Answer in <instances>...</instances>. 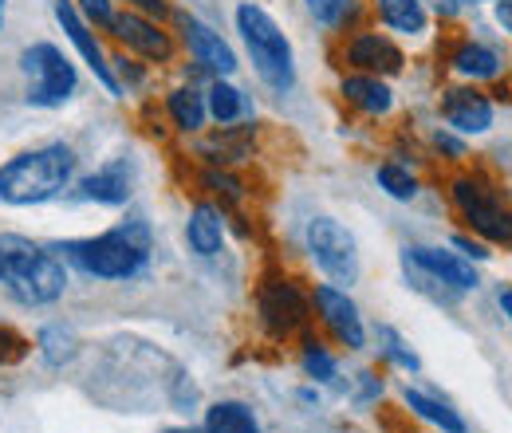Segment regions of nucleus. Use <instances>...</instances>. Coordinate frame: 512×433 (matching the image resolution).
Here are the masks:
<instances>
[{
	"mask_svg": "<svg viewBox=\"0 0 512 433\" xmlns=\"http://www.w3.org/2000/svg\"><path fill=\"white\" fill-rule=\"evenodd\" d=\"M453 67L461 75H469V79H493L501 71V56L493 48H485V44H465V48H457Z\"/></svg>",
	"mask_w": 512,
	"mask_h": 433,
	"instance_id": "obj_21",
	"label": "nucleus"
},
{
	"mask_svg": "<svg viewBox=\"0 0 512 433\" xmlns=\"http://www.w3.org/2000/svg\"><path fill=\"white\" fill-rule=\"evenodd\" d=\"M304 4H308V12H312L320 24H327V28H335V24L347 16V8H351L347 0H304Z\"/></svg>",
	"mask_w": 512,
	"mask_h": 433,
	"instance_id": "obj_28",
	"label": "nucleus"
},
{
	"mask_svg": "<svg viewBox=\"0 0 512 433\" xmlns=\"http://www.w3.org/2000/svg\"><path fill=\"white\" fill-rule=\"evenodd\" d=\"M453 248H461V252L473 256V260H489V248L477 245V241H469V237H453Z\"/></svg>",
	"mask_w": 512,
	"mask_h": 433,
	"instance_id": "obj_31",
	"label": "nucleus"
},
{
	"mask_svg": "<svg viewBox=\"0 0 512 433\" xmlns=\"http://www.w3.org/2000/svg\"><path fill=\"white\" fill-rule=\"evenodd\" d=\"M442 115H446V123L453 126V130H461V134H485V130L493 126V103H489L481 91L457 87V91L446 95Z\"/></svg>",
	"mask_w": 512,
	"mask_h": 433,
	"instance_id": "obj_14",
	"label": "nucleus"
},
{
	"mask_svg": "<svg viewBox=\"0 0 512 433\" xmlns=\"http://www.w3.org/2000/svg\"><path fill=\"white\" fill-rule=\"evenodd\" d=\"M79 197H83V201H99V205H123L130 197L127 166L115 162V166H107V170L83 178V182H79Z\"/></svg>",
	"mask_w": 512,
	"mask_h": 433,
	"instance_id": "obj_15",
	"label": "nucleus"
},
{
	"mask_svg": "<svg viewBox=\"0 0 512 433\" xmlns=\"http://www.w3.org/2000/svg\"><path fill=\"white\" fill-rule=\"evenodd\" d=\"M316 308H320L323 323H327L351 351H363V347H367L363 319H359V308L347 300V292H339V288H316Z\"/></svg>",
	"mask_w": 512,
	"mask_h": 433,
	"instance_id": "obj_11",
	"label": "nucleus"
},
{
	"mask_svg": "<svg viewBox=\"0 0 512 433\" xmlns=\"http://www.w3.org/2000/svg\"><path fill=\"white\" fill-rule=\"evenodd\" d=\"M0 288L24 308H44L64 296L67 268L60 256L32 245L28 237L0 233Z\"/></svg>",
	"mask_w": 512,
	"mask_h": 433,
	"instance_id": "obj_1",
	"label": "nucleus"
},
{
	"mask_svg": "<svg viewBox=\"0 0 512 433\" xmlns=\"http://www.w3.org/2000/svg\"><path fill=\"white\" fill-rule=\"evenodd\" d=\"M406 264H414V268H422L426 276H434L438 284H446L449 292H473L481 280H477V272H473V264H465L461 256H453V252H442V248H426V245H414L406 248V256H402Z\"/></svg>",
	"mask_w": 512,
	"mask_h": 433,
	"instance_id": "obj_9",
	"label": "nucleus"
},
{
	"mask_svg": "<svg viewBox=\"0 0 512 433\" xmlns=\"http://www.w3.org/2000/svg\"><path fill=\"white\" fill-rule=\"evenodd\" d=\"M166 433H205V430H166Z\"/></svg>",
	"mask_w": 512,
	"mask_h": 433,
	"instance_id": "obj_37",
	"label": "nucleus"
},
{
	"mask_svg": "<svg viewBox=\"0 0 512 433\" xmlns=\"http://www.w3.org/2000/svg\"><path fill=\"white\" fill-rule=\"evenodd\" d=\"M249 138H253V130H237V134H217V138H205L201 142V154L209 158V162H241L245 154H249Z\"/></svg>",
	"mask_w": 512,
	"mask_h": 433,
	"instance_id": "obj_22",
	"label": "nucleus"
},
{
	"mask_svg": "<svg viewBox=\"0 0 512 433\" xmlns=\"http://www.w3.org/2000/svg\"><path fill=\"white\" fill-rule=\"evenodd\" d=\"M453 197H457L461 213L473 221V229H477L481 237H489V241H497V245H512V213L505 205H497L493 193H485L477 182L461 178V182H453Z\"/></svg>",
	"mask_w": 512,
	"mask_h": 433,
	"instance_id": "obj_7",
	"label": "nucleus"
},
{
	"mask_svg": "<svg viewBox=\"0 0 512 433\" xmlns=\"http://www.w3.org/2000/svg\"><path fill=\"white\" fill-rule=\"evenodd\" d=\"M351 63L363 67V71L394 75V71H402V52H398L386 36H359V40L351 44Z\"/></svg>",
	"mask_w": 512,
	"mask_h": 433,
	"instance_id": "obj_17",
	"label": "nucleus"
},
{
	"mask_svg": "<svg viewBox=\"0 0 512 433\" xmlns=\"http://www.w3.org/2000/svg\"><path fill=\"white\" fill-rule=\"evenodd\" d=\"M402 402L422 418V422H430V426H438L442 433H465V422H461V414L457 410H449L446 402H438V398H430V394H422V390H406L402 394Z\"/></svg>",
	"mask_w": 512,
	"mask_h": 433,
	"instance_id": "obj_19",
	"label": "nucleus"
},
{
	"mask_svg": "<svg viewBox=\"0 0 512 433\" xmlns=\"http://www.w3.org/2000/svg\"><path fill=\"white\" fill-rule=\"evenodd\" d=\"M79 12H83L91 24H103V28H111V20H115L111 0H79Z\"/></svg>",
	"mask_w": 512,
	"mask_h": 433,
	"instance_id": "obj_29",
	"label": "nucleus"
},
{
	"mask_svg": "<svg viewBox=\"0 0 512 433\" xmlns=\"http://www.w3.org/2000/svg\"><path fill=\"white\" fill-rule=\"evenodd\" d=\"M205 186L217 189V193H225V201H241V182H233L229 174H205Z\"/></svg>",
	"mask_w": 512,
	"mask_h": 433,
	"instance_id": "obj_30",
	"label": "nucleus"
},
{
	"mask_svg": "<svg viewBox=\"0 0 512 433\" xmlns=\"http://www.w3.org/2000/svg\"><path fill=\"white\" fill-rule=\"evenodd\" d=\"M0 28H4V0H0Z\"/></svg>",
	"mask_w": 512,
	"mask_h": 433,
	"instance_id": "obj_38",
	"label": "nucleus"
},
{
	"mask_svg": "<svg viewBox=\"0 0 512 433\" xmlns=\"http://www.w3.org/2000/svg\"><path fill=\"white\" fill-rule=\"evenodd\" d=\"M430 4H434L442 16H457V12H461V0H430Z\"/></svg>",
	"mask_w": 512,
	"mask_h": 433,
	"instance_id": "obj_34",
	"label": "nucleus"
},
{
	"mask_svg": "<svg viewBox=\"0 0 512 433\" xmlns=\"http://www.w3.org/2000/svg\"><path fill=\"white\" fill-rule=\"evenodd\" d=\"M237 28L245 36V48L256 63V75L272 87V91H292L296 83V63H292V44L280 32V24L253 0H245L237 8Z\"/></svg>",
	"mask_w": 512,
	"mask_h": 433,
	"instance_id": "obj_4",
	"label": "nucleus"
},
{
	"mask_svg": "<svg viewBox=\"0 0 512 433\" xmlns=\"http://www.w3.org/2000/svg\"><path fill=\"white\" fill-rule=\"evenodd\" d=\"M170 115H174V123L182 126V130H197V126L205 123V99L193 87H182V91L170 95Z\"/></svg>",
	"mask_w": 512,
	"mask_h": 433,
	"instance_id": "obj_24",
	"label": "nucleus"
},
{
	"mask_svg": "<svg viewBox=\"0 0 512 433\" xmlns=\"http://www.w3.org/2000/svg\"><path fill=\"white\" fill-rule=\"evenodd\" d=\"M75 174V150L64 142L24 150L0 166V201L8 205H40L60 197Z\"/></svg>",
	"mask_w": 512,
	"mask_h": 433,
	"instance_id": "obj_2",
	"label": "nucleus"
},
{
	"mask_svg": "<svg viewBox=\"0 0 512 433\" xmlns=\"http://www.w3.org/2000/svg\"><path fill=\"white\" fill-rule=\"evenodd\" d=\"M56 20H60V28L67 32V40L79 48V56L91 63V71H95V79L111 91V95H123V87H119V79L111 75V67H107V56H103V48H99V40H95V32L87 28V20L79 16V8H75V0H56Z\"/></svg>",
	"mask_w": 512,
	"mask_h": 433,
	"instance_id": "obj_8",
	"label": "nucleus"
},
{
	"mask_svg": "<svg viewBox=\"0 0 512 433\" xmlns=\"http://www.w3.org/2000/svg\"><path fill=\"white\" fill-rule=\"evenodd\" d=\"M134 4H142V8H146V12H158V16H162V12H166V4H162V0H134Z\"/></svg>",
	"mask_w": 512,
	"mask_h": 433,
	"instance_id": "obj_35",
	"label": "nucleus"
},
{
	"mask_svg": "<svg viewBox=\"0 0 512 433\" xmlns=\"http://www.w3.org/2000/svg\"><path fill=\"white\" fill-rule=\"evenodd\" d=\"M379 16L386 28L402 36H422L426 32V8L422 0H379Z\"/></svg>",
	"mask_w": 512,
	"mask_h": 433,
	"instance_id": "obj_20",
	"label": "nucleus"
},
{
	"mask_svg": "<svg viewBox=\"0 0 512 433\" xmlns=\"http://www.w3.org/2000/svg\"><path fill=\"white\" fill-rule=\"evenodd\" d=\"M111 32H115L127 48L142 52L146 60H170V52H174L170 36H166L158 24H150L146 16H138V12H115Z\"/></svg>",
	"mask_w": 512,
	"mask_h": 433,
	"instance_id": "obj_12",
	"label": "nucleus"
},
{
	"mask_svg": "<svg viewBox=\"0 0 512 433\" xmlns=\"http://www.w3.org/2000/svg\"><path fill=\"white\" fill-rule=\"evenodd\" d=\"M186 241L197 256H217L221 252V241H225V221L213 205H197L186 221Z\"/></svg>",
	"mask_w": 512,
	"mask_h": 433,
	"instance_id": "obj_16",
	"label": "nucleus"
},
{
	"mask_svg": "<svg viewBox=\"0 0 512 433\" xmlns=\"http://www.w3.org/2000/svg\"><path fill=\"white\" fill-rule=\"evenodd\" d=\"M20 63L28 71V103L32 107H64L75 95L79 75L56 44H32Z\"/></svg>",
	"mask_w": 512,
	"mask_h": 433,
	"instance_id": "obj_5",
	"label": "nucleus"
},
{
	"mask_svg": "<svg viewBox=\"0 0 512 433\" xmlns=\"http://www.w3.org/2000/svg\"><path fill=\"white\" fill-rule=\"evenodd\" d=\"M182 32H186V44H190L193 60L201 63V67H209V71H217V75H233V71H237L233 48H229L209 24H201L197 16H182Z\"/></svg>",
	"mask_w": 512,
	"mask_h": 433,
	"instance_id": "obj_13",
	"label": "nucleus"
},
{
	"mask_svg": "<svg viewBox=\"0 0 512 433\" xmlns=\"http://www.w3.org/2000/svg\"><path fill=\"white\" fill-rule=\"evenodd\" d=\"M64 260H71L79 272L99 276V280H130L146 268L150 256V229L142 221H127L103 237H87V241H67L60 245Z\"/></svg>",
	"mask_w": 512,
	"mask_h": 433,
	"instance_id": "obj_3",
	"label": "nucleus"
},
{
	"mask_svg": "<svg viewBox=\"0 0 512 433\" xmlns=\"http://www.w3.org/2000/svg\"><path fill=\"white\" fill-rule=\"evenodd\" d=\"M304 371L312 374L316 382H331V378H335V359L323 351L320 343H308V351H304Z\"/></svg>",
	"mask_w": 512,
	"mask_h": 433,
	"instance_id": "obj_26",
	"label": "nucleus"
},
{
	"mask_svg": "<svg viewBox=\"0 0 512 433\" xmlns=\"http://www.w3.org/2000/svg\"><path fill=\"white\" fill-rule=\"evenodd\" d=\"M343 95H347L359 111H367V115H386V111L394 107L390 87L379 83V79H371V75H351V79H343Z\"/></svg>",
	"mask_w": 512,
	"mask_h": 433,
	"instance_id": "obj_18",
	"label": "nucleus"
},
{
	"mask_svg": "<svg viewBox=\"0 0 512 433\" xmlns=\"http://www.w3.org/2000/svg\"><path fill=\"white\" fill-rule=\"evenodd\" d=\"M434 142H438L442 150H449L453 158H461V154H465V150H461V142H457V138H449V134H434Z\"/></svg>",
	"mask_w": 512,
	"mask_h": 433,
	"instance_id": "obj_33",
	"label": "nucleus"
},
{
	"mask_svg": "<svg viewBox=\"0 0 512 433\" xmlns=\"http://www.w3.org/2000/svg\"><path fill=\"white\" fill-rule=\"evenodd\" d=\"M379 335L386 339V347H383L386 359H394L402 371H418V355H414V351H410V347H406V343H402V339H398L390 327H379Z\"/></svg>",
	"mask_w": 512,
	"mask_h": 433,
	"instance_id": "obj_27",
	"label": "nucleus"
},
{
	"mask_svg": "<svg viewBox=\"0 0 512 433\" xmlns=\"http://www.w3.org/2000/svg\"><path fill=\"white\" fill-rule=\"evenodd\" d=\"M497 24L512 32V0H497Z\"/></svg>",
	"mask_w": 512,
	"mask_h": 433,
	"instance_id": "obj_32",
	"label": "nucleus"
},
{
	"mask_svg": "<svg viewBox=\"0 0 512 433\" xmlns=\"http://www.w3.org/2000/svg\"><path fill=\"white\" fill-rule=\"evenodd\" d=\"M260 319L272 335H292L304 323V296L288 280H268L260 288Z\"/></svg>",
	"mask_w": 512,
	"mask_h": 433,
	"instance_id": "obj_10",
	"label": "nucleus"
},
{
	"mask_svg": "<svg viewBox=\"0 0 512 433\" xmlns=\"http://www.w3.org/2000/svg\"><path fill=\"white\" fill-rule=\"evenodd\" d=\"M241 111H245L241 91L229 87L225 79H217V83L209 87V115H213L217 123H233V119H241Z\"/></svg>",
	"mask_w": 512,
	"mask_h": 433,
	"instance_id": "obj_23",
	"label": "nucleus"
},
{
	"mask_svg": "<svg viewBox=\"0 0 512 433\" xmlns=\"http://www.w3.org/2000/svg\"><path fill=\"white\" fill-rule=\"evenodd\" d=\"M379 186H383L394 201H410V197L418 193V182H414L402 166H394V162H390V166H379Z\"/></svg>",
	"mask_w": 512,
	"mask_h": 433,
	"instance_id": "obj_25",
	"label": "nucleus"
},
{
	"mask_svg": "<svg viewBox=\"0 0 512 433\" xmlns=\"http://www.w3.org/2000/svg\"><path fill=\"white\" fill-rule=\"evenodd\" d=\"M308 248L316 256V264H320L335 284H355L359 280V248H355V237L335 217H316L308 225Z\"/></svg>",
	"mask_w": 512,
	"mask_h": 433,
	"instance_id": "obj_6",
	"label": "nucleus"
},
{
	"mask_svg": "<svg viewBox=\"0 0 512 433\" xmlns=\"http://www.w3.org/2000/svg\"><path fill=\"white\" fill-rule=\"evenodd\" d=\"M501 308H505V315L512 319V292H501Z\"/></svg>",
	"mask_w": 512,
	"mask_h": 433,
	"instance_id": "obj_36",
	"label": "nucleus"
}]
</instances>
